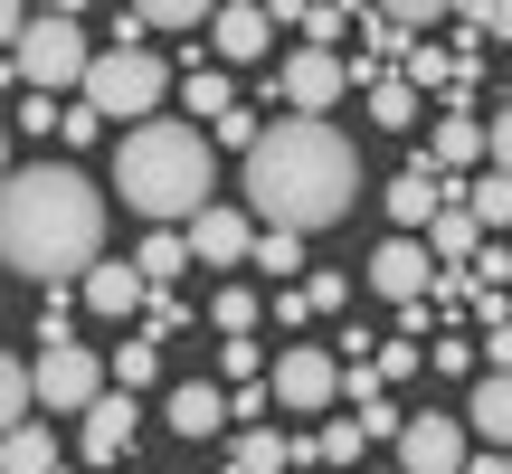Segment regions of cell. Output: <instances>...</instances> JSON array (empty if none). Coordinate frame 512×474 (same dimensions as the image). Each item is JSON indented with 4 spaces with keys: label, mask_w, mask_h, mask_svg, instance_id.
I'll list each match as a JSON object with an SVG mask.
<instances>
[{
    "label": "cell",
    "mask_w": 512,
    "mask_h": 474,
    "mask_svg": "<svg viewBox=\"0 0 512 474\" xmlns=\"http://www.w3.org/2000/svg\"><path fill=\"white\" fill-rule=\"evenodd\" d=\"M0 256L38 285H86L105 266V190L76 162H29L0 190Z\"/></svg>",
    "instance_id": "1"
},
{
    "label": "cell",
    "mask_w": 512,
    "mask_h": 474,
    "mask_svg": "<svg viewBox=\"0 0 512 474\" xmlns=\"http://www.w3.org/2000/svg\"><path fill=\"white\" fill-rule=\"evenodd\" d=\"M238 190H247L256 228L313 237V228L351 219V200H361V152L332 124H313V114H285V124H266V143L247 152Z\"/></svg>",
    "instance_id": "2"
},
{
    "label": "cell",
    "mask_w": 512,
    "mask_h": 474,
    "mask_svg": "<svg viewBox=\"0 0 512 474\" xmlns=\"http://www.w3.org/2000/svg\"><path fill=\"white\" fill-rule=\"evenodd\" d=\"M114 190H124V209L133 219H152V228H190L200 209H219L209 190H219V162H209V133L200 124H143V133H124V152H114Z\"/></svg>",
    "instance_id": "3"
},
{
    "label": "cell",
    "mask_w": 512,
    "mask_h": 474,
    "mask_svg": "<svg viewBox=\"0 0 512 474\" xmlns=\"http://www.w3.org/2000/svg\"><path fill=\"white\" fill-rule=\"evenodd\" d=\"M162 95H171V67L152 48H95V76H86L76 105L124 124V133H143V124H162Z\"/></svg>",
    "instance_id": "4"
},
{
    "label": "cell",
    "mask_w": 512,
    "mask_h": 474,
    "mask_svg": "<svg viewBox=\"0 0 512 474\" xmlns=\"http://www.w3.org/2000/svg\"><path fill=\"white\" fill-rule=\"evenodd\" d=\"M10 67H19V86L29 95H86V76H95V48H86V29H76V10H38V29L10 48Z\"/></svg>",
    "instance_id": "5"
},
{
    "label": "cell",
    "mask_w": 512,
    "mask_h": 474,
    "mask_svg": "<svg viewBox=\"0 0 512 474\" xmlns=\"http://www.w3.org/2000/svg\"><path fill=\"white\" fill-rule=\"evenodd\" d=\"M38 399L48 408H67V418H86L95 399H105V361H95L86 342H67V332H38Z\"/></svg>",
    "instance_id": "6"
},
{
    "label": "cell",
    "mask_w": 512,
    "mask_h": 474,
    "mask_svg": "<svg viewBox=\"0 0 512 474\" xmlns=\"http://www.w3.org/2000/svg\"><path fill=\"white\" fill-rule=\"evenodd\" d=\"M275 399H285L294 418H323V408L342 399V361H332L323 342H294V351H275Z\"/></svg>",
    "instance_id": "7"
},
{
    "label": "cell",
    "mask_w": 512,
    "mask_h": 474,
    "mask_svg": "<svg viewBox=\"0 0 512 474\" xmlns=\"http://www.w3.org/2000/svg\"><path fill=\"white\" fill-rule=\"evenodd\" d=\"M275 95H285V114H313V124H323V114L351 95V67H342L332 48H294L285 76H275Z\"/></svg>",
    "instance_id": "8"
},
{
    "label": "cell",
    "mask_w": 512,
    "mask_h": 474,
    "mask_svg": "<svg viewBox=\"0 0 512 474\" xmlns=\"http://www.w3.org/2000/svg\"><path fill=\"white\" fill-rule=\"evenodd\" d=\"M475 446H465V418H408L399 427V474H465Z\"/></svg>",
    "instance_id": "9"
},
{
    "label": "cell",
    "mask_w": 512,
    "mask_h": 474,
    "mask_svg": "<svg viewBox=\"0 0 512 474\" xmlns=\"http://www.w3.org/2000/svg\"><path fill=\"white\" fill-rule=\"evenodd\" d=\"M256 237H266V228H256V209H200V219H190V256H200V266H247V256H256Z\"/></svg>",
    "instance_id": "10"
},
{
    "label": "cell",
    "mask_w": 512,
    "mask_h": 474,
    "mask_svg": "<svg viewBox=\"0 0 512 474\" xmlns=\"http://www.w3.org/2000/svg\"><path fill=\"white\" fill-rule=\"evenodd\" d=\"M437 247H418V237H389L380 256H370V285L389 294V304H427V285H437Z\"/></svg>",
    "instance_id": "11"
},
{
    "label": "cell",
    "mask_w": 512,
    "mask_h": 474,
    "mask_svg": "<svg viewBox=\"0 0 512 474\" xmlns=\"http://www.w3.org/2000/svg\"><path fill=\"white\" fill-rule=\"evenodd\" d=\"M446 209H456V181H446L437 162H408L399 181H389V219H399V237L408 228H437Z\"/></svg>",
    "instance_id": "12"
},
{
    "label": "cell",
    "mask_w": 512,
    "mask_h": 474,
    "mask_svg": "<svg viewBox=\"0 0 512 474\" xmlns=\"http://www.w3.org/2000/svg\"><path fill=\"white\" fill-rule=\"evenodd\" d=\"M133 437H143V408H133V389H105V399L86 408V456L114 474V465L133 456Z\"/></svg>",
    "instance_id": "13"
},
{
    "label": "cell",
    "mask_w": 512,
    "mask_h": 474,
    "mask_svg": "<svg viewBox=\"0 0 512 474\" xmlns=\"http://www.w3.org/2000/svg\"><path fill=\"white\" fill-rule=\"evenodd\" d=\"M76 294H86V313H105V323H124V313H143V304H152V275L133 266V256H105V266H95V275H86Z\"/></svg>",
    "instance_id": "14"
},
{
    "label": "cell",
    "mask_w": 512,
    "mask_h": 474,
    "mask_svg": "<svg viewBox=\"0 0 512 474\" xmlns=\"http://www.w3.org/2000/svg\"><path fill=\"white\" fill-rule=\"evenodd\" d=\"M209 48H219V67H256V57L275 48V10H256V0L219 10V19H209Z\"/></svg>",
    "instance_id": "15"
},
{
    "label": "cell",
    "mask_w": 512,
    "mask_h": 474,
    "mask_svg": "<svg viewBox=\"0 0 512 474\" xmlns=\"http://www.w3.org/2000/svg\"><path fill=\"white\" fill-rule=\"evenodd\" d=\"M465 427H475L494 456H512V370H484L475 399H465Z\"/></svg>",
    "instance_id": "16"
},
{
    "label": "cell",
    "mask_w": 512,
    "mask_h": 474,
    "mask_svg": "<svg viewBox=\"0 0 512 474\" xmlns=\"http://www.w3.org/2000/svg\"><path fill=\"white\" fill-rule=\"evenodd\" d=\"M484 152H494V124H475V114H437V133H427V162H437L446 181H456L465 162H484Z\"/></svg>",
    "instance_id": "17"
},
{
    "label": "cell",
    "mask_w": 512,
    "mask_h": 474,
    "mask_svg": "<svg viewBox=\"0 0 512 474\" xmlns=\"http://www.w3.org/2000/svg\"><path fill=\"white\" fill-rule=\"evenodd\" d=\"M162 418L181 427L190 446H200V437H219V427H228V389H209V380H181V389L162 399Z\"/></svg>",
    "instance_id": "18"
},
{
    "label": "cell",
    "mask_w": 512,
    "mask_h": 474,
    "mask_svg": "<svg viewBox=\"0 0 512 474\" xmlns=\"http://www.w3.org/2000/svg\"><path fill=\"white\" fill-rule=\"evenodd\" d=\"M228 474H294V437L285 427H247V437L228 446Z\"/></svg>",
    "instance_id": "19"
},
{
    "label": "cell",
    "mask_w": 512,
    "mask_h": 474,
    "mask_svg": "<svg viewBox=\"0 0 512 474\" xmlns=\"http://www.w3.org/2000/svg\"><path fill=\"white\" fill-rule=\"evenodd\" d=\"M133 266L152 275V294H171V275H181V266H200V256H190V228H152L143 247H133Z\"/></svg>",
    "instance_id": "20"
},
{
    "label": "cell",
    "mask_w": 512,
    "mask_h": 474,
    "mask_svg": "<svg viewBox=\"0 0 512 474\" xmlns=\"http://www.w3.org/2000/svg\"><path fill=\"white\" fill-rule=\"evenodd\" d=\"M427 247H437V266H475V256H484V219H475V209H446V219L437 228H427Z\"/></svg>",
    "instance_id": "21"
},
{
    "label": "cell",
    "mask_w": 512,
    "mask_h": 474,
    "mask_svg": "<svg viewBox=\"0 0 512 474\" xmlns=\"http://www.w3.org/2000/svg\"><path fill=\"white\" fill-rule=\"evenodd\" d=\"M181 95H190V114H209V124H228V114H238V86H228V67H200V57H190Z\"/></svg>",
    "instance_id": "22"
},
{
    "label": "cell",
    "mask_w": 512,
    "mask_h": 474,
    "mask_svg": "<svg viewBox=\"0 0 512 474\" xmlns=\"http://www.w3.org/2000/svg\"><path fill=\"white\" fill-rule=\"evenodd\" d=\"M399 76H408V86H418V95H456V76H465V67H456V48H437V38H418Z\"/></svg>",
    "instance_id": "23"
},
{
    "label": "cell",
    "mask_w": 512,
    "mask_h": 474,
    "mask_svg": "<svg viewBox=\"0 0 512 474\" xmlns=\"http://www.w3.org/2000/svg\"><path fill=\"white\" fill-rule=\"evenodd\" d=\"M0 474H57V437L48 427H10L0 437Z\"/></svg>",
    "instance_id": "24"
},
{
    "label": "cell",
    "mask_w": 512,
    "mask_h": 474,
    "mask_svg": "<svg viewBox=\"0 0 512 474\" xmlns=\"http://www.w3.org/2000/svg\"><path fill=\"white\" fill-rule=\"evenodd\" d=\"M418 105H427V95L408 86V76H380V86H370V124H389V133L418 124Z\"/></svg>",
    "instance_id": "25"
},
{
    "label": "cell",
    "mask_w": 512,
    "mask_h": 474,
    "mask_svg": "<svg viewBox=\"0 0 512 474\" xmlns=\"http://www.w3.org/2000/svg\"><path fill=\"white\" fill-rule=\"evenodd\" d=\"M29 408H38V361H10V370H0V418H10V427H38Z\"/></svg>",
    "instance_id": "26"
},
{
    "label": "cell",
    "mask_w": 512,
    "mask_h": 474,
    "mask_svg": "<svg viewBox=\"0 0 512 474\" xmlns=\"http://www.w3.org/2000/svg\"><path fill=\"white\" fill-rule=\"evenodd\" d=\"M256 313H266V304H256V285H228L219 304H209V323H219V342H247V332H256Z\"/></svg>",
    "instance_id": "27"
},
{
    "label": "cell",
    "mask_w": 512,
    "mask_h": 474,
    "mask_svg": "<svg viewBox=\"0 0 512 474\" xmlns=\"http://www.w3.org/2000/svg\"><path fill=\"white\" fill-rule=\"evenodd\" d=\"M484 219V237H512V171H494V181H475V200H465Z\"/></svg>",
    "instance_id": "28"
},
{
    "label": "cell",
    "mask_w": 512,
    "mask_h": 474,
    "mask_svg": "<svg viewBox=\"0 0 512 474\" xmlns=\"http://www.w3.org/2000/svg\"><path fill=\"white\" fill-rule=\"evenodd\" d=\"M162 380V342H114V389H152Z\"/></svg>",
    "instance_id": "29"
},
{
    "label": "cell",
    "mask_w": 512,
    "mask_h": 474,
    "mask_svg": "<svg viewBox=\"0 0 512 474\" xmlns=\"http://www.w3.org/2000/svg\"><path fill=\"white\" fill-rule=\"evenodd\" d=\"M294 29H304L313 48H332V38L351 29V10H342V0H313V10H294Z\"/></svg>",
    "instance_id": "30"
},
{
    "label": "cell",
    "mask_w": 512,
    "mask_h": 474,
    "mask_svg": "<svg viewBox=\"0 0 512 474\" xmlns=\"http://www.w3.org/2000/svg\"><path fill=\"white\" fill-rule=\"evenodd\" d=\"M171 332H190V304L181 294H152L143 304V342H171Z\"/></svg>",
    "instance_id": "31"
},
{
    "label": "cell",
    "mask_w": 512,
    "mask_h": 474,
    "mask_svg": "<svg viewBox=\"0 0 512 474\" xmlns=\"http://www.w3.org/2000/svg\"><path fill=\"white\" fill-rule=\"evenodd\" d=\"M361 446H370L361 418H332V427H323V465H361Z\"/></svg>",
    "instance_id": "32"
},
{
    "label": "cell",
    "mask_w": 512,
    "mask_h": 474,
    "mask_svg": "<svg viewBox=\"0 0 512 474\" xmlns=\"http://www.w3.org/2000/svg\"><path fill=\"white\" fill-rule=\"evenodd\" d=\"M247 266H275V275H294V266H304V237L266 228V237H256V256H247Z\"/></svg>",
    "instance_id": "33"
},
{
    "label": "cell",
    "mask_w": 512,
    "mask_h": 474,
    "mask_svg": "<svg viewBox=\"0 0 512 474\" xmlns=\"http://www.w3.org/2000/svg\"><path fill=\"white\" fill-rule=\"evenodd\" d=\"M209 133H219V143H228V152H238V162H247V152H256V143H266V124H256V114H247V105H238V114H228V124H209Z\"/></svg>",
    "instance_id": "34"
},
{
    "label": "cell",
    "mask_w": 512,
    "mask_h": 474,
    "mask_svg": "<svg viewBox=\"0 0 512 474\" xmlns=\"http://www.w3.org/2000/svg\"><path fill=\"white\" fill-rule=\"evenodd\" d=\"M465 29H475V38H503V48H512V0H475V10H465Z\"/></svg>",
    "instance_id": "35"
},
{
    "label": "cell",
    "mask_w": 512,
    "mask_h": 474,
    "mask_svg": "<svg viewBox=\"0 0 512 474\" xmlns=\"http://www.w3.org/2000/svg\"><path fill=\"white\" fill-rule=\"evenodd\" d=\"M143 29H200V0H143Z\"/></svg>",
    "instance_id": "36"
},
{
    "label": "cell",
    "mask_w": 512,
    "mask_h": 474,
    "mask_svg": "<svg viewBox=\"0 0 512 474\" xmlns=\"http://www.w3.org/2000/svg\"><path fill=\"white\" fill-rule=\"evenodd\" d=\"M342 389H351V408H380V389H389V380H380V361H351V370H342Z\"/></svg>",
    "instance_id": "37"
},
{
    "label": "cell",
    "mask_w": 512,
    "mask_h": 474,
    "mask_svg": "<svg viewBox=\"0 0 512 474\" xmlns=\"http://www.w3.org/2000/svg\"><path fill=\"white\" fill-rule=\"evenodd\" d=\"M266 408H275V380H247V389H228V418H247V427H256Z\"/></svg>",
    "instance_id": "38"
},
{
    "label": "cell",
    "mask_w": 512,
    "mask_h": 474,
    "mask_svg": "<svg viewBox=\"0 0 512 474\" xmlns=\"http://www.w3.org/2000/svg\"><path fill=\"white\" fill-rule=\"evenodd\" d=\"M95 133H105V114H86V105H67V124H57V143H67V152H86Z\"/></svg>",
    "instance_id": "39"
},
{
    "label": "cell",
    "mask_w": 512,
    "mask_h": 474,
    "mask_svg": "<svg viewBox=\"0 0 512 474\" xmlns=\"http://www.w3.org/2000/svg\"><path fill=\"white\" fill-rule=\"evenodd\" d=\"M304 304H313V313H342L351 285H342V275H304Z\"/></svg>",
    "instance_id": "40"
},
{
    "label": "cell",
    "mask_w": 512,
    "mask_h": 474,
    "mask_svg": "<svg viewBox=\"0 0 512 474\" xmlns=\"http://www.w3.org/2000/svg\"><path fill=\"white\" fill-rule=\"evenodd\" d=\"M48 124H67V105H57V95H29V105H19V133H48Z\"/></svg>",
    "instance_id": "41"
},
{
    "label": "cell",
    "mask_w": 512,
    "mask_h": 474,
    "mask_svg": "<svg viewBox=\"0 0 512 474\" xmlns=\"http://www.w3.org/2000/svg\"><path fill=\"white\" fill-rule=\"evenodd\" d=\"M484 342H427V370H475Z\"/></svg>",
    "instance_id": "42"
},
{
    "label": "cell",
    "mask_w": 512,
    "mask_h": 474,
    "mask_svg": "<svg viewBox=\"0 0 512 474\" xmlns=\"http://www.w3.org/2000/svg\"><path fill=\"white\" fill-rule=\"evenodd\" d=\"M418 361H427L418 342H389V351H380V380H408V370H418Z\"/></svg>",
    "instance_id": "43"
},
{
    "label": "cell",
    "mask_w": 512,
    "mask_h": 474,
    "mask_svg": "<svg viewBox=\"0 0 512 474\" xmlns=\"http://www.w3.org/2000/svg\"><path fill=\"white\" fill-rule=\"evenodd\" d=\"M219 361H228V380H238V389L256 380V342H219Z\"/></svg>",
    "instance_id": "44"
},
{
    "label": "cell",
    "mask_w": 512,
    "mask_h": 474,
    "mask_svg": "<svg viewBox=\"0 0 512 474\" xmlns=\"http://www.w3.org/2000/svg\"><path fill=\"white\" fill-rule=\"evenodd\" d=\"M484 361H494V370H512V323H484Z\"/></svg>",
    "instance_id": "45"
},
{
    "label": "cell",
    "mask_w": 512,
    "mask_h": 474,
    "mask_svg": "<svg viewBox=\"0 0 512 474\" xmlns=\"http://www.w3.org/2000/svg\"><path fill=\"white\" fill-rule=\"evenodd\" d=\"M494 171H512V105H503V124H494Z\"/></svg>",
    "instance_id": "46"
},
{
    "label": "cell",
    "mask_w": 512,
    "mask_h": 474,
    "mask_svg": "<svg viewBox=\"0 0 512 474\" xmlns=\"http://www.w3.org/2000/svg\"><path fill=\"white\" fill-rule=\"evenodd\" d=\"M465 474H512V456H475V465H465Z\"/></svg>",
    "instance_id": "47"
},
{
    "label": "cell",
    "mask_w": 512,
    "mask_h": 474,
    "mask_svg": "<svg viewBox=\"0 0 512 474\" xmlns=\"http://www.w3.org/2000/svg\"><path fill=\"white\" fill-rule=\"evenodd\" d=\"M380 474H399V465H380Z\"/></svg>",
    "instance_id": "48"
}]
</instances>
